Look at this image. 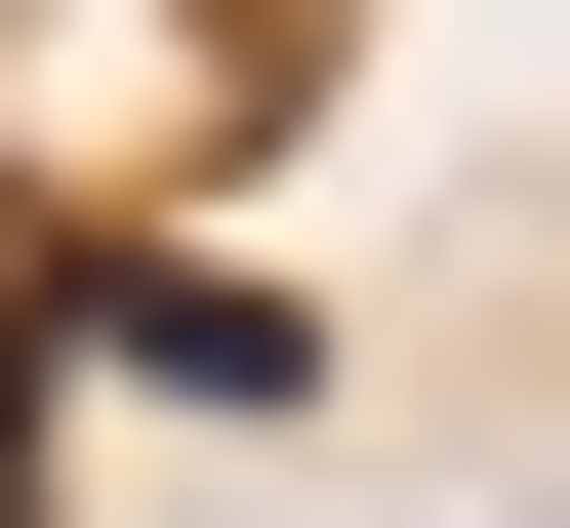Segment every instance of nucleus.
Listing matches in <instances>:
<instances>
[]
</instances>
